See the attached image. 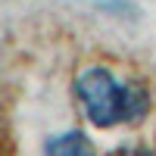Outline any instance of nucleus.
Masks as SVG:
<instances>
[{"mask_svg": "<svg viewBox=\"0 0 156 156\" xmlns=\"http://www.w3.org/2000/svg\"><path fill=\"white\" fill-rule=\"evenodd\" d=\"M44 156H97V150L81 131H66L47 140Z\"/></svg>", "mask_w": 156, "mask_h": 156, "instance_id": "obj_2", "label": "nucleus"}, {"mask_svg": "<svg viewBox=\"0 0 156 156\" xmlns=\"http://www.w3.org/2000/svg\"><path fill=\"white\" fill-rule=\"evenodd\" d=\"M75 94L81 100V109L97 128H115L125 122H137L150 109V94L144 87L122 84L103 66H94L78 75Z\"/></svg>", "mask_w": 156, "mask_h": 156, "instance_id": "obj_1", "label": "nucleus"}, {"mask_svg": "<svg viewBox=\"0 0 156 156\" xmlns=\"http://www.w3.org/2000/svg\"><path fill=\"white\" fill-rule=\"evenodd\" d=\"M122 156H153V153H150V150H140V147H137V150H125Z\"/></svg>", "mask_w": 156, "mask_h": 156, "instance_id": "obj_3", "label": "nucleus"}]
</instances>
